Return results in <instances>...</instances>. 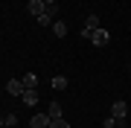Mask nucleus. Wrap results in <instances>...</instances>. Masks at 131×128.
<instances>
[{"label": "nucleus", "instance_id": "19", "mask_svg": "<svg viewBox=\"0 0 131 128\" xmlns=\"http://www.w3.org/2000/svg\"><path fill=\"white\" fill-rule=\"evenodd\" d=\"M3 128H12V125H3Z\"/></svg>", "mask_w": 131, "mask_h": 128}, {"label": "nucleus", "instance_id": "3", "mask_svg": "<svg viewBox=\"0 0 131 128\" xmlns=\"http://www.w3.org/2000/svg\"><path fill=\"white\" fill-rule=\"evenodd\" d=\"M29 15H32V18H41L44 12H47V3H44V0H29Z\"/></svg>", "mask_w": 131, "mask_h": 128}, {"label": "nucleus", "instance_id": "11", "mask_svg": "<svg viewBox=\"0 0 131 128\" xmlns=\"http://www.w3.org/2000/svg\"><path fill=\"white\" fill-rule=\"evenodd\" d=\"M50 128H70V122L64 117H58V119H50Z\"/></svg>", "mask_w": 131, "mask_h": 128}, {"label": "nucleus", "instance_id": "1", "mask_svg": "<svg viewBox=\"0 0 131 128\" xmlns=\"http://www.w3.org/2000/svg\"><path fill=\"white\" fill-rule=\"evenodd\" d=\"M6 93H9V96H18V99H20V96L26 93L24 79H9V82H6Z\"/></svg>", "mask_w": 131, "mask_h": 128}, {"label": "nucleus", "instance_id": "5", "mask_svg": "<svg viewBox=\"0 0 131 128\" xmlns=\"http://www.w3.org/2000/svg\"><path fill=\"white\" fill-rule=\"evenodd\" d=\"M29 125L32 128H50V114L44 111V114H35L32 119H29Z\"/></svg>", "mask_w": 131, "mask_h": 128}, {"label": "nucleus", "instance_id": "9", "mask_svg": "<svg viewBox=\"0 0 131 128\" xmlns=\"http://www.w3.org/2000/svg\"><path fill=\"white\" fill-rule=\"evenodd\" d=\"M47 114H50V119H58V117H61V105H58V102H50Z\"/></svg>", "mask_w": 131, "mask_h": 128}, {"label": "nucleus", "instance_id": "7", "mask_svg": "<svg viewBox=\"0 0 131 128\" xmlns=\"http://www.w3.org/2000/svg\"><path fill=\"white\" fill-rule=\"evenodd\" d=\"M84 29H88V32H96L99 29V15H88V18H84Z\"/></svg>", "mask_w": 131, "mask_h": 128}, {"label": "nucleus", "instance_id": "16", "mask_svg": "<svg viewBox=\"0 0 131 128\" xmlns=\"http://www.w3.org/2000/svg\"><path fill=\"white\" fill-rule=\"evenodd\" d=\"M3 122H6V125H12V128H15V125H18V117H15V114H6V117H3Z\"/></svg>", "mask_w": 131, "mask_h": 128}, {"label": "nucleus", "instance_id": "4", "mask_svg": "<svg viewBox=\"0 0 131 128\" xmlns=\"http://www.w3.org/2000/svg\"><path fill=\"white\" fill-rule=\"evenodd\" d=\"M125 114H128V105L122 102V99H117L111 105V117H117V119H125Z\"/></svg>", "mask_w": 131, "mask_h": 128}, {"label": "nucleus", "instance_id": "17", "mask_svg": "<svg viewBox=\"0 0 131 128\" xmlns=\"http://www.w3.org/2000/svg\"><path fill=\"white\" fill-rule=\"evenodd\" d=\"M44 3H47V6H50V3H58V0H44Z\"/></svg>", "mask_w": 131, "mask_h": 128}, {"label": "nucleus", "instance_id": "2", "mask_svg": "<svg viewBox=\"0 0 131 128\" xmlns=\"http://www.w3.org/2000/svg\"><path fill=\"white\" fill-rule=\"evenodd\" d=\"M108 41H111V35H108V29H102V26L90 35V44H93V47H105Z\"/></svg>", "mask_w": 131, "mask_h": 128}, {"label": "nucleus", "instance_id": "13", "mask_svg": "<svg viewBox=\"0 0 131 128\" xmlns=\"http://www.w3.org/2000/svg\"><path fill=\"white\" fill-rule=\"evenodd\" d=\"M102 125H105V128H117V117H111V114H108V117L102 119Z\"/></svg>", "mask_w": 131, "mask_h": 128}, {"label": "nucleus", "instance_id": "6", "mask_svg": "<svg viewBox=\"0 0 131 128\" xmlns=\"http://www.w3.org/2000/svg\"><path fill=\"white\" fill-rule=\"evenodd\" d=\"M20 102L29 105V108H32V105H38V90H35V87H26V93L20 96Z\"/></svg>", "mask_w": 131, "mask_h": 128}, {"label": "nucleus", "instance_id": "14", "mask_svg": "<svg viewBox=\"0 0 131 128\" xmlns=\"http://www.w3.org/2000/svg\"><path fill=\"white\" fill-rule=\"evenodd\" d=\"M47 15L56 20V18H58V3H50V6H47Z\"/></svg>", "mask_w": 131, "mask_h": 128}, {"label": "nucleus", "instance_id": "15", "mask_svg": "<svg viewBox=\"0 0 131 128\" xmlns=\"http://www.w3.org/2000/svg\"><path fill=\"white\" fill-rule=\"evenodd\" d=\"M38 24H41V26H52V18H50V15H47V12H44V15H41V18H38Z\"/></svg>", "mask_w": 131, "mask_h": 128}, {"label": "nucleus", "instance_id": "10", "mask_svg": "<svg viewBox=\"0 0 131 128\" xmlns=\"http://www.w3.org/2000/svg\"><path fill=\"white\" fill-rule=\"evenodd\" d=\"M24 85H26V87H35V90H38V76H35V73H26V76H24Z\"/></svg>", "mask_w": 131, "mask_h": 128}, {"label": "nucleus", "instance_id": "12", "mask_svg": "<svg viewBox=\"0 0 131 128\" xmlns=\"http://www.w3.org/2000/svg\"><path fill=\"white\" fill-rule=\"evenodd\" d=\"M52 87H56V90H64L67 87V79L64 76H56V79H52Z\"/></svg>", "mask_w": 131, "mask_h": 128}, {"label": "nucleus", "instance_id": "18", "mask_svg": "<svg viewBox=\"0 0 131 128\" xmlns=\"http://www.w3.org/2000/svg\"><path fill=\"white\" fill-rule=\"evenodd\" d=\"M3 125H6V122H3V117H0V128H3Z\"/></svg>", "mask_w": 131, "mask_h": 128}, {"label": "nucleus", "instance_id": "8", "mask_svg": "<svg viewBox=\"0 0 131 128\" xmlns=\"http://www.w3.org/2000/svg\"><path fill=\"white\" fill-rule=\"evenodd\" d=\"M52 32H56L58 38H64V35H67V24H64V20H52Z\"/></svg>", "mask_w": 131, "mask_h": 128}]
</instances>
